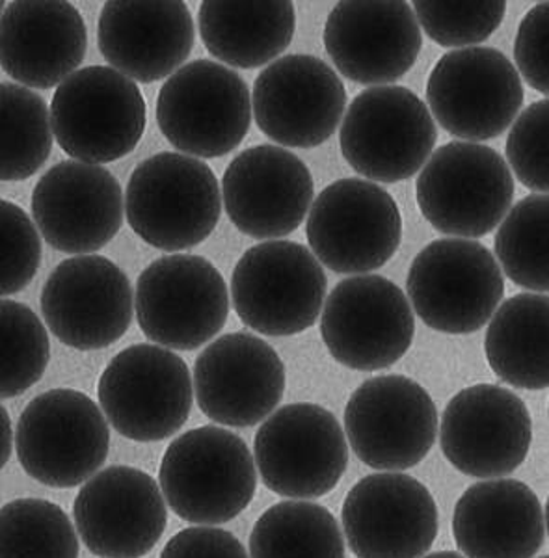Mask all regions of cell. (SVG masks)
I'll use <instances>...</instances> for the list:
<instances>
[{"instance_id": "1", "label": "cell", "mask_w": 549, "mask_h": 558, "mask_svg": "<svg viewBox=\"0 0 549 558\" xmlns=\"http://www.w3.org/2000/svg\"><path fill=\"white\" fill-rule=\"evenodd\" d=\"M158 486L177 518L215 526L250 507L258 470L244 439L222 426H200L168 445Z\"/></svg>"}, {"instance_id": "2", "label": "cell", "mask_w": 549, "mask_h": 558, "mask_svg": "<svg viewBox=\"0 0 549 558\" xmlns=\"http://www.w3.org/2000/svg\"><path fill=\"white\" fill-rule=\"evenodd\" d=\"M126 218L150 246L183 252L207 241L222 215V191L203 160L165 151L142 160L127 183Z\"/></svg>"}, {"instance_id": "3", "label": "cell", "mask_w": 549, "mask_h": 558, "mask_svg": "<svg viewBox=\"0 0 549 558\" xmlns=\"http://www.w3.org/2000/svg\"><path fill=\"white\" fill-rule=\"evenodd\" d=\"M416 197L435 231L475 241L492 233L511 210L514 179L492 147L449 142L425 162Z\"/></svg>"}, {"instance_id": "4", "label": "cell", "mask_w": 549, "mask_h": 558, "mask_svg": "<svg viewBox=\"0 0 549 558\" xmlns=\"http://www.w3.org/2000/svg\"><path fill=\"white\" fill-rule=\"evenodd\" d=\"M145 101L131 78L89 65L68 76L51 101L52 136L73 160L102 166L133 153L144 136Z\"/></svg>"}, {"instance_id": "5", "label": "cell", "mask_w": 549, "mask_h": 558, "mask_svg": "<svg viewBox=\"0 0 549 558\" xmlns=\"http://www.w3.org/2000/svg\"><path fill=\"white\" fill-rule=\"evenodd\" d=\"M406 291L411 312L429 328L467 336L490 323L505 294V279L480 242L440 239L411 260Z\"/></svg>"}, {"instance_id": "6", "label": "cell", "mask_w": 549, "mask_h": 558, "mask_svg": "<svg viewBox=\"0 0 549 558\" xmlns=\"http://www.w3.org/2000/svg\"><path fill=\"white\" fill-rule=\"evenodd\" d=\"M97 399L123 438L150 444L176 436L189 421L194 387L184 360L157 344L121 350L103 371Z\"/></svg>"}, {"instance_id": "7", "label": "cell", "mask_w": 549, "mask_h": 558, "mask_svg": "<svg viewBox=\"0 0 549 558\" xmlns=\"http://www.w3.org/2000/svg\"><path fill=\"white\" fill-rule=\"evenodd\" d=\"M110 449L105 415L88 395L51 389L26 404L15 428L21 468L49 488H75L102 470Z\"/></svg>"}, {"instance_id": "8", "label": "cell", "mask_w": 549, "mask_h": 558, "mask_svg": "<svg viewBox=\"0 0 549 558\" xmlns=\"http://www.w3.org/2000/svg\"><path fill=\"white\" fill-rule=\"evenodd\" d=\"M134 313L140 330L157 347L190 352L228 323V286L202 255H166L140 274Z\"/></svg>"}, {"instance_id": "9", "label": "cell", "mask_w": 549, "mask_h": 558, "mask_svg": "<svg viewBox=\"0 0 549 558\" xmlns=\"http://www.w3.org/2000/svg\"><path fill=\"white\" fill-rule=\"evenodd\" d=\"M252 123V94L244 78L224 64L194 60L163 84L157 125L187 157L218 159L247 138Z\"/></svg>"}, {"instance_id": "10", "label": "cell", "mask_w": 549, "mask_h": 558, "mask_svg": "<svg viewBox=\"0 0 549 558\" xmlns=\"http://www.w3.org/2000/svg\"><path fill=\"white\" fill-rule=\"evenodd\" d=\"M438 129L429 108L405 86L363 89L339 129L343 157L371 183L414 178L432 155Z\"/></svg>"}, {"instance_id": "11", "label": "cell", "mask_w": 549, "mask_h": 558, "mask_svg": "<svg viewBox=\"0 0 549 558\" xmlns=\"http://www.w3.org/2000/svg\"><path fill=\"white\" fill-rule=\"evenodd\" d=\"M231 300L258 333L289 337L310 330L326 300V276L311 250L293 241L250 247L235 265Z\"/></svg>"}, {"instance_id": "12", "label": "cell", "mask_w": 549, "mask_h": 558, "mask_svg": "<svg viewBox=\"0 0 549 558\" xmlns=\"http://www.w3.org/2000/svg\"><path fill=\"white\" fill-rule=\"evenodd\" d=\"M261 481L287 499H319L339 484L348 465V444L334 413L297 402L271 413L253 439Z\"/></svg>"}, {"instance_id": "13", "label": "cell", "mask_w": 549, "mask_h": 558, "mask_svg": "<svg viewBox=\"0 0 549 558\" xmlns=\"http://www.w3.org/2000/svg\"><path fill=\"white\" fill-rule=\"evenodd\" d=\"M306 235L311 254L332 272H374L397 254L403 216L379 184L339 179L313 199Z\"/></svg>"}, {"instance_id": "14", "label": "cell", "mask_w": 549, "mask_h": 558, "mask_svg": "<svg viewBox=\"0 0 549 558\" xmlns=\"http://www.w3.org/2000/svg\"><path fill=\"white\" fill-rule=\"evenodd\" d=\"M524 97L518 71L492 47H467L443 54L427 81L432 120L472 144L505 133L518 118Z\"/></svg>"}, {"instance_id": "15", "label": "cell", "mask_w": 549, "mask_h": 558, "mask_svg": "<svg viewBox=\"0 0 549 558\" xmlns=\"http://www.w3.org/2000/svg\"><path fill=\"white\" fill-rule=\"evenodd\" d=\"M414 333L410 302L382 276L343 279L322 305V341L335 362L354 371L392 367L410 350Z\"/></svg>"}, {"instance_id": "16", "label": "cell", "mask_w": 549, "mask_h": 558, "mask_svg": "<svg viewBox=\"0 0 549 558\" xmlns=\"http://www.w3.org/2000/svg\"><path fill=\"white\" fill-rule=\"evenodd\" d=\"M438 425L429 391L403 375L363 381L345 408L347 444L373 470L405 471L423 462Z\"/></svg>"}, {"instance_id": "17", "label": "cell", "mask_w": 549, "mask_h": 558, "mask_svg": "<svg viewBox=\"0 0 549 558\" xmlns=\"http://www.w3.org/2000/svg\"><path fill=\"white\" fill-rule=\"evenodd\" d=\"M45 324L70 349H107L131 328L134 294L116 263L102 255H75L58 265L39 296Z\"/></svg>"}, {"instance_id": "18", "label": "cell", "mask_w": 549, "mask_h": 558, "mask_svg": "<svg viewBox=\"0 0 549 558\" xmlns=\"http://www.w3.org/2000/svg\"><path fill=\"white\" fill-rule=\"evenodd\" d=\"M342 521L345 544L358 558H421L440 531L429 488L398 471L373 473L354 484Z\"/></svg>"}, {"instance_id": "19", "label": "cell", "mask_w": 549, "mask_h": 558, "mask_svg": "<svg viewBox=\"0 0 549 558\" xmlns=\"http://www.w3.org/2000/svg\"><path fill=\"white\" fill-rule=\"evenodd\" d=\"M443 457L464 475L503 478L527 460L533 421L518 395L477 384L449 400L440 423Z\"/></svg>"}, {"instance_id": "20", "label": "cell", "mask_w": 549, "mask_h": 558, "mask_svg": "<svg viewBox=\"0 0 549 558\" xmlns=\"http://www.w3.org/2000/svg\"><path fill=\"white\" fill-rule=\"evenodd\" d=\"M347 108V89L324 60L287 54L261 71L252 112L261 133L284 147L322 146L334 136Z\"/></svg>"}, {"instance_id": "21", "label": "cell", "mask_w": 549, "mask_h": 558, "mask_svg": "<svg viewBox=\"0 0 549 558\" xmlns=\"http://www.w3.org/2000/svg\"><path fill=\"white\" fill-rule=\"evenodd\" d=\"M322 39L339 73L371 88L403 78L423 47L416 13L405 0L337 2Z\"/></svg>"}, {"instance_id": "22", "label": "cell", "mask_w": 549, "mask_h": 558, "mask_svg": "<svg viewBox=\"0 0 549 558\" xmlns=\"http://www.w3.org/2000/svg\"><path fill=\"white\" fill-rule=\"evenodd\" d=\"M32 216L49 246L63 254L92 255L123 226V191L107 168L63 160L34 186Z\"/></svg>"}, {"instance_id": "23", "label": "cell", "mask_w": 549, "mask_h": 558, "mask_svg": "<svg viewBox=\"0 0 549 558\" xmlns=\"http://www.w3.org/2000/svg\"><path fill=\"white\" fill-rule=\"evenodd\" d=\"M285 386L278 352L247 331L218 337L194 363L198 407L218 425L248 428L265 421L284 399Z\"/></svg>"}, {"instance_id": "24", "label": "cell", "mask_w": 549, "mask_h": 558, "mask_svg": "<svg viewBox=\"0 0 549 558\" xmlns=\"http://www.w3.org/2000/svg\"><path fill=\"white\" fill-rule=\"evenodd\" d=\"M73 518L84 546L102 558H142L168 525L160 486L131 465H110L86 481Z\"/></svg>"}, {"instance_id": "25", "label": "cell", "mask_w": 549, "mask_h": 558, "mask_svg": "<svg viewBox=\"0 0 549 558\" xmlns=\"http://www.w3.org/2000/svg\"><path fill=\"white\" fill-rule=\"evenodd\" d=\"M222 202L240 233L276 241L300 228L310 213L315 183L295 153L255 146L239 153L222 178Z\"/></svg>"}, {"instance_id": "26", "label": "cell", "mask_w": 549, "mask_h": 558, "mask_svg": "<svg viewBox=\"0 0 549 558\" xmlns=\"http://www.w3.org/2000/svg\"><path fill=\"white\" fill-rule=\"evenodd\" d=\"M196 44L192 13L179 0H110L97 23V45L112 70L133 83L171 76Z\"/></svg>"}, {"instance_id": "27", "label": "cell", "mask_w": 549, "mask_h": 558, "mask_svg": "<svg viewBox=\"0 0 549 558\" xmlns=\"http://www.w3.org/2000/svg\"><path fill=\"white\" fill-rule=\"evenodd\" d=\"M86 49V23L71 2L17 0L0 15V68L25 88H58Z\"/></svg>"}, {"instance_id": "28", "label": "cell", "mask_w": 549, "mask_h": 558, "mask_svg": "<svg viewBox=\"0 0 549 558\" xmlns=\"http://www.w3.org/2000/svg\"><path fill=\"white\" fill-rule=\"evenodd\" d=\"M453 536L466 558H533L546 542L538 495L516 478H488L462 494Z\"/></svg>"}, {"instance_id": "29", "label": "cell", "mask_w": 549, "mask_h": 558, "mask_svg": "<svg viewBox=\"0 0 549 558\" xmlns=\"http://www.w3.org/2000/svg\"><path fill=\"white\" fill-rule=\"evenodd\" d=\"M198 26L213 57L231 68L255 70L287 51L297 13L289 0H205Z\"/></svg>"}, {"instance_id": "30", "label": "cell", "mask_w": 549, "mask_h": 558, "mask_svg": "<svg viewBox=\"0 0 549 558\" xmlns=\"http://www.w3.org/2000/svg\"><path fill=\"white\" fill-rule=\"evenodd\" d=\"M548 294L525 292L499 304L488 324L485 354L498 378L529 391L549 386Z\"/></svg>"}, {"instance_id": "31", "label": "cell", "mask_w": 549, "mask_h": 558, "mask_svg": "<svg viewBox=\"0 0 549 558\" xmlns=\"http://www.w3.org/2000/svg\"><path fill=\"white\" fill-rule=\"evenodd\" d=\"M250 558H345L342 526L317 502H278L255 521Z\"/></svg>"}, {"instance_id": "32", "label": "cell", "mask_w": 549, "mask_h": 558, "mask_svg": "<svg viewBox=\"0 0 549 558\" xmlns=\"http://www.w3.org/2000/svg\"><path fill=\"white\" fill-rule=\"evenodd\" d=\"M51 114L41 97L20 84L0 83V181H26L52 151Z\"/></svg>"}, {"instance_id": "33", "label": "cell", "mask_w": 549, "mask_h": 558, "mask_svg": "<svg viewBox=\"0 0 549 558\" xmlns=\"http://www.w3.org/2000/svg\"><path fill=\"white\" fill-rule=\"evenodd\" d=\"M548 222V194H529L506 213L493 242L506 278L537 294L549 289Z\"/></svg>"}, {"instance_id": "34", "label": "cell", "mask_w": 549, "mask_h": 558, "mask_svg": "<svg viewBox=\"0 0 549 558\" xmlns=\"http://www.w3.org/2000/svg\"><path fill=\"white\" fill-rule=\"evenodd\" d=\"M0 558H79L70 515L44 499H15L0 508Z\"/></svg>"}, {"instance_id": "35", "label": "cell", "mask_w": 549, "mask_h": 558, "mask_svg": "<svg viewBox=\"0 0 549 558\" xmlns=\"http://www.w3.org/2000/svg\"><path fill=\"white\" fill-rule=\"evenodd\" d=\"M51 360L45 324L31 307L0 299V399L26 393Z\"/></svg>"}, {"instance_id": "36", "label": "cell", "mask_w": 549, "mask_h": 558, "mask_svg": "<svg viewBox=\"0 0 549 558\" xmlns=\"http://www.w3.org/2000/svg\"><path fill=\"white\" fill-rule=\"evenodd\" d=\"M419 28H423L434 44L455 47H477L490 38L505 17L506 2H447V0H419L414 4Z\"/></svg>"}, {"instance_id": "37", "label": "cell", "mask_w": 549, "mask_h": 558, "mask_svg": "<svg viewBox=\"0 0 549 558\" xmlns=\"http://www.w3.org/2000/svg\"><path fill=\"white\" fill-rule=\"evenodd\" d=\"M41 263L38 229L20 205L0 199V296L31 286Z\"/></svg>"}, {"instance_id": "38", "label": "cell", "mask_w": 549, "mask_h": 558, "mask_svg": "<svg viewBox=\"0 0 549 558\" xmlns=\"http://www.w3.org/2000/svg\"><path fill=\"white\" fill-rule=\"evenodd\" d=\"M548 128L549 102L540 99L525 108L506 138L509 170L535 194H548L549 189Z\"/></svg>"}, {"instance_id": "39", "label": "cell", "mask_w": 549, "mask_h": 558, "mask_svg": "<svg viewBox=\"0 0 549 558\" xmlns=\"http://www.w3.org/2000/svg\"><path fill=\"white\" fill-rule=\"evenodd\" d=\"M549 4L540 2L525 13L514 41V60L520 78L524 76L530 88L548 96L549 89Z\"/></svg>"}, {"instance_id": "40", "label": "cell", "mask_w": 549, "mask_h": 558, "mask_svg": "<svg viewBox=\"0 0 549 558\" xmlns=\"http://www.w3.org/2000/svg\"><path fill=\"white\" fill-rule=\"evenodd\" d=\"M160 558H250L239 538L216 526H190L171 536Z\"/></svg>"}, {"instance_id": "41", "label": "cell", "mask_w": 549, "mask_h": 558, "mask_svg": "<svg viewBox=\"0 0 549 558\" xmlns=\"http://www.w3.org/2000/svg\"><path fill=\"white\" fill-rule=\"evenodd\" d=\"M13 451L12 418L8 415L7 408L0 404V471L10 462Z\"/></svg>"}, {"instance_id": "42", "label": "cell", "mask_w": 549, "mask_h": 558, "mask_svg": "<svg viewBox=\"0 0 549 558\" xmlns=\"http://www.w3.org/2000/svg\"><path fill=\"white\" fill-rule=\"evenodd\" d=\"M421 558H466L462 553L456 551H435L430 553V555H425Z\"/></svg>"}, {"instance_id": "43", "label": "cell", "mask_w": 549, "mask_h": 558, "mask_svg": "<svg viewBox=\"0 0 549 558\" xmlns=\"http://www.w3.org/2000/svg\"><path fill=\"white\" fill-rule=\"evenodd\" d=\"M2 12H4V2L0 0V15H2Z\"/></svg>"}, {"instance_id": "44", "label": "cell", "mask_w": 549, "mask_h": 558, "mask_svg": "<svg viewBox=\"0 0 549 558\" xmlns=\"http://www.w3.org/2000/svg\"><path fill=\"white\" fill-rule=\"evenodd\" d=\"M540 558H548V557H540Z\"/></svg>"}]
</instances>
